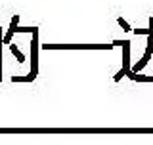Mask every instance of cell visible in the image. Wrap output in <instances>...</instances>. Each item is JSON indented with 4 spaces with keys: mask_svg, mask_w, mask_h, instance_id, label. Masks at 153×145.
Segmentation results:
<instances>
[{
    "mask_svg": "<svg viewBox=\"0 0 153 145\" xmlns=\"http://www.w3.org/2000/svg\"><path fill=\"white\" fill-rule=\"evenodd\" d=\"M151 54H153V35H147V48H146V54H143L142 59L132 67V71H134V72H142V69H143L147 63H149Z\"/></svg>",
    "mask_w": 153,
    "mask_h": 145,
    "instance_id": "7a4b0ae2",
    "label": "cell"
},
{
    "mask_svg": "<svg viewBox=\"0 0 153 145\" xmlns=\"http://www.w3.org/2000/svg\"><path fill=\"white\" fill-rule=\"evenodd\" d=\"M149 29H153V16L149 17Z\"/></svg>",
    "mask_w": 153,
    "mask_h": 145,
    "instance_id": "30bf717a",
    "label": "cell"
},
{
    "mask_svg": "<svg viewBox=\"0 0 153 145\" xmlns=\"http://www.w3.org/2000/svg\"><path fill=\"white\" fill-rule=\"evenodd\" d=\"M117 23H119V25H121V27L124 29V31H128V33H130V31H132V29H130V25H128V23H126V21H124V19H123V17H119V19H117Z\"/></svg>",
    "mask_w": 153,
    "mask_h": 145,
    "instance_id": "ba28073f",
    "label": "cell"
},
{
    "mask_svg": "<svg viewBox=\"0 0 153 145\" xmlns=\"http://www.w3.org/2000/svg\"><path fill=\"white\" fill-rule=\"evenodd\" d=\"M115 44H42V50H113Z\"/></svg>",
    "mask_w": 153,
    "mask_h": 145,
    "instance_id": "6da1fadb",
    "label": "cell"
},
{
    "mask_svg": "<svg viewBox=\"0 0 153 145\" xmlns=\"http://www.w3.org/2000/svg\"><path fill=\"white\" fill-rule=\"evenodd\" d=\"M17 27H19V16H13V17H12V23H10V29H8L6 36H4V44H12L13 33L17 31Z\"/></svg>",
    "mask_w": 153,
    "mask_h": 145,
    "instance_id": "5b68a950",
    "label": "cell"
},
{
    "mask_svg": "<svg viewBox=\"0 0 153 145\" xmlns=\"http://www.w3.org/2000/svg\"><path fill=\"white\" fill-rule=\"evenodd\" d=\"M36 78L35 72H29L27 76H12V82H33Z\"/></svg>",
    "mask_w": 153,
    "mask_h": 145,
    "instance_id": "8992f818",
    "label": "cell"
},
{
    "mask_svg": "<svg viewBox=\"0 0 153 145\" xmlns=\"http://www.w3.org/2000/svg\"><path fill=\"white\" fill-rule=\"evenodd\" d=\"M123 76H126V72H124V71L121 69V71H119V72H117V75H115V82H119V80H121V78H123Z\"/></svg>",
    "mask_w": 153,
    "mask_h": 145,
    "instance_id": "9c48e42d",
    "label": "cell"
},
{
    "mask_svg": "<svg viewBox=\"0 0 153 145\" xmlns=\"http://www.w3.org/2000/svg\"><path fill=\"white\" fill-rule=\"evenodd\" d=\"M115 46H123V71L128 72L130 67V40H113Z\"/></svg>",
    "mask_w": 153,
    "mask_h": 145,
    "instance_id": "277c9868",
    "label": "cell"
},
{
    "mask_svg": "<svg viewBox=\"0 0 153 145\" xmlns=\"http://www.w3.org/2000/svg\"><path fill=\"white\" fill-rule=\"evenodd\" d=\"M151 31H153V29H151Z\"/></svg>",
    "mask_w": 153,
    "mask_h": 145,
    "instance_id": "8fae6325",
    "label": "cell"
},
{
    "mask_svg": "<svg viewBox=\"0 0 153 145\" xmlns=\"http://www.w3.org/2000/svg\"><path fill=\"white\" fill-rule=\"evenodd\" d=\"M10 52H12V54L16 55V59L19 61V63H23V61H25V55H23L21 52H19V48H17L16 44H10Z\"/></svg>",
    "mask_w": 153,
    "mask_h": 145,
    "instance_id": "52a82bcc",
    "label": "cell"
},
{
    "mask_svg": "<svg viewBox=\"0 0 153 145\" xmlns=\"http://www.w3.org/2000/svg\"><path fill=\"white\" fill-rule=\"evenodd\" d=\"M31 72L38 75V29L31 38Z\"/></svg>",
    "mask_w": 153,
    "mask_h": 145,
    "instance_id": "3957f363",
    "label": "cell"
}]
</instances>
